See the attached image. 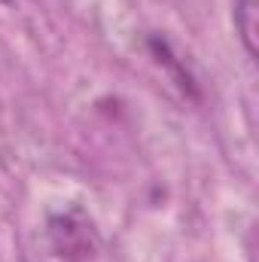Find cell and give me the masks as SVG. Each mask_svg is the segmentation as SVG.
Instances as JSON below:
<instances>
[{"instance_id":"6da1fadb","label":"cell","mask_w":259,"mask_h":262,"mask_svg":"<svg viewBox=\"0 0 259 262\" xmlns=\"http://www.w3.org/2000/svg\"><path fill=\"white\" fill-rule=\"evenodd\" d=\"M52 244L61 256H85L92 250V223L79 210H67L49 220Z\"/></svg>"},{"instance_id":"7a4b0ae2","label":"cell","mask_w":259,"mask_h":262,"mask_svg":"<svg viewBox=\"0 0 259 262\" xmlns=\"http://www.w3.org/2000/svg\"><path fill=\"white\" fill-rule=\"evenodd\" d=\"M235 28L244 40L247 55H256V3L253 0H241L235 9Z\"/></svg>"},{"instance_id":"3957f363","label":"cell","mask_w":259,"mask_h":262,"mask_svg":"<svg viewBox=\"0 0 259 262\" xmlns=\"http://www.w3.org/2000/svg\"><path fill=\"white\" fill-rule=\"evenodd\" d=\"M3 3H15V0H3Z\"/></svg>"}]
</instances>
